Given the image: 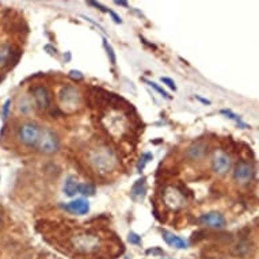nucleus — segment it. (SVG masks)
<instances>
[{
	"label": "nucleus",
	"mask_w": 259,
	"mask_h": 259,
	"mask_svg": "<svg viewBox=\"0 0 259 259\" xmlns=\"http://www.w3.org/2000/svg\"><path fill=\"white\" fill-rule=\"evenodd\" d=\"M231 168V159L224 152H216L212 157V170L219 175H224Z\"/></svg>",
	"instance_id": "obj_10"
},
{
	"label": "nucleus",
	"mask_w": 259,
	"mask_h": 259,
	"mask_svg": "<svg viewBox=\"0 0 259 259\" xmlns=\"http://www.w3.org/2000/svg\"><path fill=\"white\" fill-rule=\"evenodd\" d=\"M200 223L202 225L212 227V228H223L225 225V217L219 212H209L201 214Z\"/></svg>",
	"instance_id": "obj_11"
},
{
	"label": "nucleus",
	"mask_w": 259,
	"mask_h": 259,
	"mask_svg": "<svg viewBox=\"0 0 259 259\" xmlns=\"http://www.w3.org/2000/svg\"><path fill=\"white\" fill-rule=\"evenodd\" d=\"M37 148L39 149V152L45 153V155H52V153L57 152V149L60 148V139L57 133L51 127H44Z\"/></svg>",
	"instance_id": "obj_5"
},
{
	"label": "nucleus",
	"mask_w": 259,
	"mask_h": 259,
	"mask_svg": "<svg viewBox=\"0 0 259 259\" xmlns=\"http://www.w3.org/2000/svg\"><path fill=\"white\" fill-rule=\"evenodd\" d=\"M127 242L131 243V244H140L141 236L137 235L136 232H131V234L127 235Z\"/></svg>",
	"instance_id": "obj_23"
},
{
	"label": "nucleus",
	"mask_w": 259,
	"mask_h": 259,
	"mask_svg": "<svg viewBox=\"0 0 259 259\" xmlns=\"http://www.w3.org/2000/svg\"><path fill=\"white\" fill-rule=\"evenodd\" d=\"M152 159H153L152 153H151V152H145L144 155L141 156L140 161L137 163V171H139V172H141V171H143L145 168V166L148 164V161L152 160Z\"/></svg>",
	"instance_id": "obj_20"
},
{
	"label": "nucleus",
	"mask_w": 259,
	"mask_h": 259,
	"mask_svg": "<svg viewBox=\"0 0 259 259\" xmlns=\"http://www.w3.org/2000/svg\"><path fill=\"white\" fill-rule=\"evenodd\" d=\"M254 177V167L251 166L250 163L247 161H239L238 164L235 166L234 170V179L236 182L246 185Z\"/></svg>",
	"instance_id": "obj_8"
},
{
	"label": "nucleus",
	"mask_w": 259,
	"mask_h": 259,
	"mask_svg": "<svg viewBox=\"0 0 259 259\" xmlns=\"http://www.w3.org/2000/svg\"><path fill=\"white\" fill-rule=\"evenodd\" d=\"M163 239L164 242L171 247H175V248H179V250H183V248H187V242L185 239H182L181 236H177V235L171 234L168 231H163Z\"/></svg>",
	"instance_id": "obj_13"
},
{
	"label": "nucleus",
	"mask_w": 259,
	"mask_h": 259,
	"mask_svg": "<svg viewBox=\"0 0 259 259\" xmlns=\"http://www.w3.org/2000/svg\"><path fill=\"white\" fill-rule=\"evenodd\" d=\"M41 132H42V127L39 126L38 123L26 121V122L21 123V126L18 127V140L27 148H37L39 137H41Z\"/></svg>",
	"instance_id": "obj_4"
},
{
	"label": "nucleus",
	"mask_w": 259,
	"mask_h": 259,
	"mask_svg": "<svg viewBox=\"0 0 259 259\" xmlns=\"http://www.w3.org/2000/svg\"><path fill=\"white\" fill-rule=\"evenodd\" d=\"M196 98H197V99H198V101H200V102L205 103V105H210V101H209V99L201 98V97H196Z\"/></svg>",
	"instance_id": "obj_30"
},
{
	"label": "nucleus",
	"mask_w": 259,
	"mask_h": 259,
	"mask_svg": "<svg viewBox=\"0 0 259 259\" xmlns=\"http://www.w3.org/2000/svg\"><path fill=\"white\" fill-rule=\"evenodd\" d=\"M10 107H11V99H7L3 105V110H2V115H3V119H6L9 117Z\"/></svg>",
	"instance_id": "obj_26"
},
{
	"label": "nucleus",
	"mask_w": 259,
	"mask_h": 259,
	"mask_svg": "<svg viewBox=\"0 0 259 259\" xmlns=\"http://www.w3.org/2000/svg\"><path fill=\"white\" fill-rule=\"evenodd\" d=\"M103 45L106 48V52H107V56H109V59H110V63L114 65L117 63V57H115V53H114V49L111 47L110 44L107 42L106 39H103Z\"/></svg>",
	"instance_id": "obj_22"
},
{
	"label": "nucleus",
	"mask_w": 259,
	"mask_h": 259,
	"mask_svg": "<svg viewBox=\"0 0 259 259\" xmlns=\"http://www.w3.org/2000/svg\"><path fill=\"white\" fill-rule=\"evenodd\" d=\"M0 181H2V178H0Z\"/></svg>",
	"instance_id": "obj_34"
},
{
	"label": "nucleus",
	"mask_w": 259,
	"mask_h": 259,
	"mask_svg": "<svg viewBox=\"0 0 259 259\" xmlns=\"http://www.w3.org/2000/svg\"><path fill=\"white\" fill-rule=\"evenodd\" d=\"M87 5L93 6V7H97V9L101 10L102 13H109V10H107L105 6H102L101 3H97V2H87Z\"/></svg>",
	"instance_id": "obj_27"
},
{
	"label": "nucleus",
	"mask_w": 259,
	"mask_h": 259,
	"mask_svg": "<svg viewBox=\"0 0 259 259\" xmlns=\"http://www.w3.org/2000/svg\"><path fill=\"white\" fill-rule=\"evenodd\" d=\"M69 77L75 81H80L84 79V75L80 72V71H76V69H72V71H69Z\"/></svg>",
	"instance_id": "obj_24"
},
{
	"label": "nucleus",
	"mask_w": 259,
	"mask_h": 259,
	"mask_svg": "<svg viewBox=\"0 0 259 259\" xmlns=\"http://www.w3.org/2000/svg\"><path fill=\"white\" fill-rule=\"evenodd\" d=\"M145 191H147V187H145V178H141L139 179L132 187V197L135 200L137 198H144L145 196Z\"/></svg>",
	"instance_id": "obj_17"
},
{
	"label": "nucleus",
	"mask_w": 259,
	"mask_h": 259,
	"mask_svg": "<svg viewBox=\"0 0 259 259\" xmlns=\"http://www.w3.org/2000/svg\"><path fill=\"white\" fill-rule=\"evenodd\" d=\"M109 14H110L111 18H113V21H114L115 23H118V25H121V23H122V19H121V18H119L118 15L114 13V11H110V10H109Z\"/></svg>",
	"instance_id": "obj_28"
},
{
	"label": "nucleus",
	"mask_w": 259,
	"mask_h": 259,
	"mask_svg": "<svg viewBox=\"0 0 259 259\" xmlns=\"http://www.w3.org/2000/svg\"><path fill=\"white\" fill-rule=\"evenodd\" d=\"M18 110L21 111L22 114H29L33 110V102L30 101L29 97H22L19 98V103H18Z\"/></svg>",
	"instance_id": "obj_18"
},
{
	"label": "nucleus",
	"mask_w": 259,
	"mask_h": 259,
	"mask_svg": "<svg viewBox=\"0 0 259 259\" xmlns=\"http://www.w3.org/2000/svg\"><path fill=\"white\" fill-rule=\"evenodd\" d=\"M145 83H147V84H148V85H151V87H152V89L155 90V91H157V93L160 94V95H161V97H163V98L171 99V97H170V95H168V93H167V91H164V90L161 89L160 85L157 84V83H155V81H149V80H145Z\"/></svg>",
	"instance_id": "obj_21"
},
{
	"label": "nucleus",
	"mask_w": 259,
	"mask_h": 259,
	"mask_svg": "<svg viewBox=\"0 0 259 259\" xmlns=\"http://www.w3.org/2000/svg\"><path fill=\"white\" fill-rule=\"evenodd\" d=\"M14 55V48L10 44H3L0 45V68L7 67L13 59Z\"/></svg>",
	"instance_id": "obj_14"
},
{
	"label": "nucleus",
	"mask_w": 259,
	"mask_h": 259,
	"mask_svg": "<svg viewBox=\"0 0 259 259\" xmlns=\"http://www.w3.org/2000/svg\"><path fill=\"white\" fill-rule=\"evenodd\" d=\"M83 18H84V19H85V21H87V22H91V23H93L94 26H97V27H98L99 30H103V27H102V26H101V25H99L98 22L93 21V19H91V18H89V17H83Z\"/></svg>",
	"instance_id": "obj_29"
},
{
	"label": "nucleus",
	"mask_w": 259,
	"mask_h": 259,
	"mask_svg": "<svg viewBox=\"0 0 259 259\" xmlns=\"http://www.w3.org/2000/svg\"><path fill=\"white\" fill-rule=\"evenodd\" d=\"M161 259H166V258H161Z\"/></svg>",
	"instance_id": "obj_33"
},
{
	"label": "nucleus",
	"mask_w": 259,
	"mask_h": 259,
	"mask_svg": "<svg viewBox=\"0 0 259 259\" xmlns=\"http://www.w3.org/2000/svg\"><path fill=\"white\" fill-rule=\"evenodd\" d=\"M63 208L68 212L75 213V214H87L90 212V202L84 198H77V200L63 205Z\"/></svg>",
	"instance_id": "obj_12"
},
{
	"label": "nucleus",
	"mask_w": 259,
	"mask_h": 259,
	"mask_svg": "<svg viewBox=\"0 0 259 259\" xmlns=\"http://www.w3.org/2000/svg\"><path fill=\"white\" fill-rule=\"evenodd\" d=\"M160 81H161V83H164V84H166L167 87H170L171 90H174V91H177V85H175L174 80H172V79H170V77L161 76L160 77Z\"/></svg>",
	"instance_id": "obj_25"
},
{
	"label": "nucleus",
	"mask_w": 259,
	"mask_h": 259,
	"mask_svg": "<svg viewBox=\"0 0 259 259\" xmlns=\"http://www.w3.org/2000/svg\"><path fill=\"white\" fill-rule=\"evenodd\" d=\"M31 95L34 99V105L39 110H47L52 103V97L49 90L45 85H34L31 87Z\"/></svg>",
	"instance_id": "obj_6"
},
{
	"label": "nucleus",
	"mask_w": 259,
	"mask_h": 259,
	"mask_svg": "<svg viewBox=\"0 0 259 259\" xmlns=\"http://www.w3.org/2000/svg\"><path fill=\"white\" fill-rule=\"evenodd\" d=\"M57 98L60 107L65 113H75L81 105L80 91L73 85H63L57 94Z\"/></svg>",
	"instance_id": "obj_3"
},
{
	"label": "nucleus",
	"mask_w": 259,
	"mask_h": 259,
	"mask_svg": "<svg viewBox=\"0 0 259 259\" xmlns=\"http://www.w3.org/2000/svg\"><path fill=\"white\" fill-rule=\"evenodd\" d=\"M71 246L73 247V250L80 254H94L101 248L102 240L97 234L81 231L71 238Z\"/></svg>",
	"instance_id": "obj_2"
},
{
	"label": "nucleus",
	"mask_w": 259,
	"mask_h": 259,
	"mask_svg": "<svg viewBox=\"0 0 259 259\" xmlns=\"http://www.w3.org/2000/svg\"><path fill=\"white\" fill-rule=\"evenodd\" d=\"M89 163L98 174H109L118 166V157L110 147L98 145L87 155Z\"/></svg>",
	"instance_id": "obj_1"
},
{
	"label": "nucleus",
	"mask_w": 259,
	"mask_h": 259,
	"mask_svg": "<svg viewBox=\"0 0 259 259\" xmlns=\"http://www.w3.org/2000/svg\"><path fill=\"white\" fill-rule=\"evenodd\" d=\"M205 152H206V144H205L204 141H197V143H194V144L189 147V149H187L189 157L194 159V160L201 159L205 155Z\"/></svg>",
	"instance_id": "obj_15"
},
{
	"label": "nucleus",
	"mask_w": 259,
	"mask_h": 259,
	"mask_svg": "<svg viewBox=\"0 0 259 259\" xmlns=\"http://www.w3.org/2000/svg\"><path fill=\"white\" fill-rule=\"evenodd\" d=\"M77 186H79V183H77L76 178L72 177V175H69L68 178L65 179V183H64V193H65V196L69 197V198H72L77 194Z\"/></svg>",
	"instance_id": "obj_16"
},
{
	"label": "nucleus",
	"mask_w": 259,
	"mask_h": 259,
	"mask_svg": "<svg viewBox=\"0 0 259 259\" xmlns=\"http://www.w3.org/2000/svg\"><path fill=\"white\" fill-rule=\"evenodd\" d=\"M77 193L84 197H91L95 194V186L91 185V183H79Z\"/></svg>",
	"instance_id": "obj_19"
},
{
	"label": "nucleus",
	"mask_w": 259,
	"mask_h": 259,
	"mask_svg": "<svg viewBox=\"0 0 259 259\" xmlns=\"http://www.w3.org/2000/svg\"><path fill=\"white\" fill-rule=\"evenodd\" d=\"M114 3L117 6H123V7H129V5H127L126 2H122V0H119V2H114Z\"/></svg>",
	"instance_id": "obj_31"
},
{
	"label": "nucleus",
	"mask_w": 259,
	"mask_h": 259,
	"mask_svg": "<svg viewBox=\"0 0 259 259\" xmlns=\"http://www.w3.org/2000/svg\"><path fill=\"white\" fill-rule=\"evenodd\" d=\"M164 202H166L167 206H170L171 209H174V210H178V209H182L185 205H186V198L183 196V193L177 189L174 186L167 187L166 190H164Z\"/></svg>",
	"instance_id": "obj_7"
},
{
	"label": "nucleus",
	"mask_w": 259,
	"mask_h": 259,
	"mask_svg": "<svg viewBox=\"0 0 259 259\" xmlns=\"http://www.w3.org/2000/svg\"><path fill=\"white\" fill-rule=\"evenodd\" d=\"M105 126L111 135H122L126 131V119L118 113H110V117L107 115V122Z\"/></svg>",
	"instance_id": "obj_9"
},
{
	"label": "nucleus",
	"mask_w": 259,
	"mask_h": 259,
	"mask_svg": "<svg viewBox=\"0 0 259 259\" xmlns=\"http://www.w3.org/2000/svg\"><path fill=\"white\" fill-rule=\"evenodd\" d=\"M0 224H2V219H0Z\"/></svg>",
	"instance_id": "obj_32"
}]
</instances>
